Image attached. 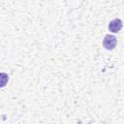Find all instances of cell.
<instances>
[{
	"label": "cell",
	"mask_w": 124,
	"mask_h": 124,
	"mask_svg": "<svg viewBox=\"0 0 124 124\" xmlns=\"http://www.w3.org/2000/svg\"><path fill=\"white\" fill-rule=\"evenodd\" d=\"M117 45V39L113 35H106L103 40V46L107 50H112Z\"/></svg>",
	"instance_id": "cell-1"
},
{
	"label": "cell",
	"mask_w": 124,
	"mask_h": 124,
	"mask_svg": "<svg viewBox=\"0 0 124 124\" xmlns=\"http://www.w3.org/2000/svg\"><path fill=\"white\" fill-rule=\"evenodd\" d=\"M122 20L120 18H113L108 23V30L112 33H118L122 28Z\"/></svg>",
	"instance_id": "cell-2"
}]
</instances>
